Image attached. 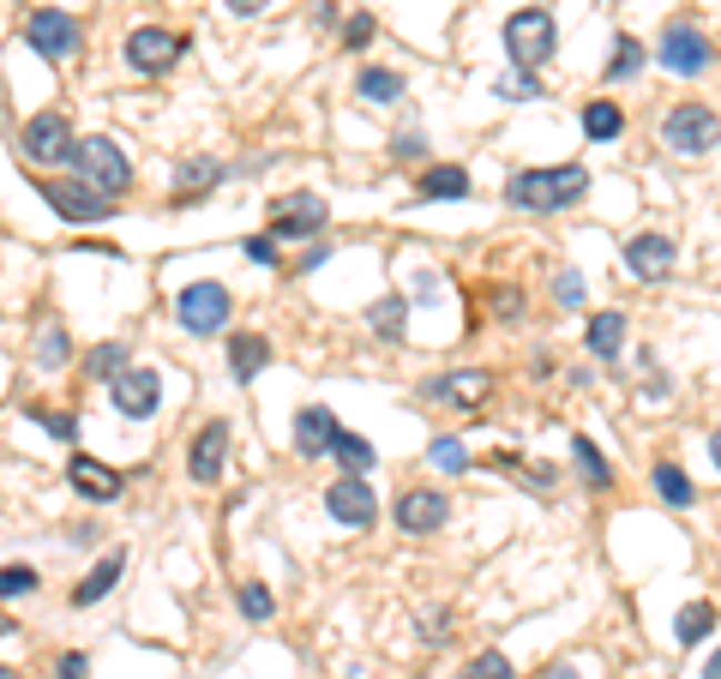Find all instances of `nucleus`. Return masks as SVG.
Masks as SVG:
<instances>
[{"label":"nucleus","mask_w":721,"mask_h":679,"mask_svg":"<svg viewBox=\"0 0 721 679\" xmlns=\"http://www.w3.org/2000/svg\"><path fill=\"white\" fill-rule=\"evenodd\" d=\"M590 199V169L583 162H553V169H518L505 181V204L518 211H571V204Z\"/></svg>","instance_id":"1"},{"label":"nucleus","mask_w":721,"mask_h":679,"mask_svg":"<svg viewBox=\"0 0 721 679\" xmlns=\"http://www.w3.org/2000/svg\"><path fill=\"white\" fill-rule=\"evenodd\" d=\"M67 162H72V181L97 187V193H109V199H121L127 187H132V157L114 139H102V132H91V139L72 144Z\"/></svg>","instance_id":"2"},{"label":"nucleus","mask_w":721,"mask_h":679,"mask_svg":"<svg viewBox=\"0 0 721 679\" xmlns=\"http://www.w3.org/2000/svg\"><path fill=\"white\" fill-rule=\"evenodd\" d=\"M505 54H511V67H518V72L548 67L553 54H559L553 12L548 7H518V12H511V19H505Z\"/></svg>","instance_id":"3"},{"label":"nucleus","mask_w":721,"mask_h":679,"mask_svg":"<svg viewBox=\"0 0 721 679\" xmlns=\"http://www.w3.org/2000/svg\"><path fill=\"white\" fill-rule=\"evenodd\" d=\"M661 144L673 157H710L721 144V114L710 102H673L668 121H661Z\"/></svg>","instance_id":"4"},{"label":"nucleus","mask_w":721,"mask_h":679,"mask_svg":"<svg viewBox=\"0 0 721 679\" xmlns=\"http://www.w3.org/2000/svg\"><path fill=\"white\" fill-rule=\"evenodd\" d=\"M174 319H181V331H193V337H217V331H229V319H234V294L229 283H187L181 294H174Z\"/></svg>","instance_id":"5"},{"label":"nucleus","mask_w":721,"mask_h":679,"mask_svg":"<svg viewBox=\"0 0 721 679\" xmlns=\"http://www.w3.org/2000/svg\"><path fill=\"white\" fill-rule=\"evenodd\" d=\"M710 61H715V42L691 19H673L668 31L655 37V67L673 72V79H698V72H710Z\"/></svg>","instance_id":"6"},{"label":"nucleus","mask_w":721,"mask_h":679,"mask_svg":"<svg viewBox=\"0 0 721 679\" xmlns=\"http://www.w3.org/2000/svg\"><path fill=\"white\" fill-rule=\"evenodd\" d=\"M72 121L61 109H37L31 121H24V132H19V157L24 162H37V169H54V162H67L72 157Z\"/></svg>","instance_id":"7"},{"label":"nucleus","mask_w":721,"mask_h":679,"mask_svg":"<svg viewBox=\"0 0 721 679\" xmlns=\"http://www.w3.org/2000/svg\"><path fill=\"white\" fill-rule=\"evenodd\" d=\"M24 42L42 54V61H72V54L84 49V31L72 24V12H61V7H37L31 19H24Z\"/></svg>","instance_id":"8"},{"label":"nucleus","mask_w":721,"mask_h":679,"mask_svg":"<svg viewBox=\"0 0 721 679\" xmlns=\"http://www.w3.org/2000/svg\"><path fill=\"white\" fill-rule=\"evenodd\" d=\"M37 199H49V211L67 223H109L114 217V199L84 181H37Z\"/></svg>","instance_id":"9"},{"label":"nucleus","mask_w":721,"mask_h":679,"mask_svg":"<svg viewBox=\"0 0 721 679\" xmlns=\"http://www.w3.org/2000/svg\"><path fill=\"white\" fill-rule=\"evenodd\" d=\"M331 204L319 193H283L271 204V223H264V234H277V241H313L319 229H326Z\"/></svg>","instance_id":"10"},{"label":"nucleus","mask_w":721,"mask_h":679,"mask_svg":"<svg viewBox=\"0 0 721 679\" xmlns=\"http://www.w3.org/2000/svg\"><path fill=\"white\" fill-rule=\"evenodd\" d=\"M109 403H114V416H127V421H151L157 409H163V373H157V367H127L109 386Z\"/></svg>","instance_id":"11"},{"label":"nucleus","mask_w":721,"mask_h":679,"mask_svg":"<svg viewBox=\"0 0 721 679\" xmlns=\"http://www.w3.org/2000/svg\"><path fill=\"white\" fill-rule=\"evenodd\" d=\"M391 518H397L403 536H439L445 518H451V499L439 493V487H403L397 506H391Z\"/></svg>","instance_id":"12"},{"label":"nucleus","mask_w":721,"mask_h":679,"mask_svg":"<svg viewBox=\"0 0 721 679\" xmlns=\"http://www.w3.org/2000/svg\"><path fill=\"white\" fill-rule=\"evenodd\" d=\"M326 511L343 529H361V536L379 523V499H373V487H367V476H337L326 487Z\"/></svg>","instance_id":"13"},{"label":"nucleus","mask_w":721,"mask_h":679,"mask_svg":"<svg viewBox=\"0 0 721 679\" xmlns=\"http://www.w3.org/2000/svg\"><path fill=\"white\" fill-rule=\"evenodd\" d=\"M229 439H234L229 421H204L199 433H193V446H187V476H193L199 487H217V481H223V469H229Z\"/></svg>","instance_id":"14"},{"label":"nucleus","mask_w":721,"mask_h":679,"mask_svg":"<svg viewBox=\"0 0 721 679\" xmlns=\"http://www.w3.org/2000/svg\"><path fill=\"white\" fill-rule=\"evenodd\" d=\"M67 481H72V493L91 499V506H109V499L127 493V476H121V469H109V463H102V457H91V451H72Z\"/></svg>","instance_id":"15"},{"label":"nucleus","mask_w":721,"mask_h":679,"mask_svg":"<svg viewBox=\"0 0 721 679\" xmlns=\"http://www.w3.org/2000/svg\"><path fill=\"white\" fill-rule=\"evenodd\" d=\"M127 67L132 72H144V79H157V72H169L174 67V54H181V37H169L163 24H139V31L127 37Z\"/></svg>","instance_id":"16"},{"label":"nucleus","mask_w":721,"mask_h":679,"mask_svg":"<svg viewBox=\"0 0 721 679\" xmlns=\"http://www.w3.org/2000/svg\"><path fill=\"white\" fill-rule=\"evenodd\" d=\"M488 391H493V373H488V367L439 373V379H427V386H421L427 403H451V409H475V403H488Z\"/></svg>","instance_id":"17"},{"label":"nucleus","mask_w":721,"mask_h":679,"mask_svg":"<svg viewBox=\"0 0 721 679\" xmlns=\"http://www.w3.org/2000/svg\"><path fill=\"white\" fill-rule=\"evenodd\" d=\"M673 241L668 234H655V229H643V234H631L625 241V271L638 277V283H661V277H673Z\"/></svg>","instance_id":"18"},{"label":"nucleus","mask_w":721,"mask_h":679,"mask_svg":"<svg viewBox=\"0 0 721 679\" xmlns=\"http://www.w3.org/2000/svg\"><path fill=\"white\" fill-rule=\"evenodd\" d=\"M337 433H343V427H337V416H331L326 403H307L301 416H296V451L301 457H331Z\"/></svg>","instance_id":"19"},{"label":"nucleus","mask_w":721,"mask_h":679,"mask_svg":"<svg viewBox=\"0 0 721 679\" xmlns=\"http://www.w3.org/2000/svg\"><path fill=\"white\" fill-rule=\"evenodd\" d=\"M121 571H127V548H114V553H102L91 571H84L79 583H72V608H97L102 596H109L114 583H121Z\"/></svg>","instance_id":"20"},{"label":"nucleus","mask_w":721,"mask_h":679,"mask_svg":"<svg viewBox=\"0 0 721 679\" xmlns=\"http://www.w3.org/2000/svg\"><path fill=\"white\" fill-rule=\"evenodd\" d=\"M415 199H427V204H451V199H469V169H463V162H433V169H421V181H415Z\"/></svg>","instance_id":"21"},{"label":"nucleus","mask_w":721,"mask_h":679,"mask_svg":"<svg viewBox=\"0 0 721 679\" xmlns=\"http://www.w3.org/2000/svg\"><path fill=\"white\" fill-rule=\"evenodd\" d=\"M264 361H271V343H264L259 331H234L229 337V373H234V386H253V379L264 373Z\"/></svg>","instance_id":"22"},{"label":"nucleus","mask_w":721,"mask_h":679,"mask_svg":"<svg viewBox=\"0 0 721 679\" xmlns=\"http://www.w3.org/2000/svg\"><path fill=\"white\" fill-rule=\"evenodd\" d=\"M583 349H590L595 361H620V349H625V313H620V307H601V313L590 319Z\"/></svg>","instance_id":"23"},{"label":"nucleus","mask_w":721,"mask_h":679,"mask_svg":"<svg viewBox=\"0 0 721 679\" xmlns=\"http://www.w3.org/2000/svg\"><path fill=\"white\" fill-rule=\"evenodd\" d=\"M650 487H655L661 506H673V511H685L691 499H698V487H691V476H685L680 463H673V457H661V463L650 469Z\"/></svg>","instance_id":"24"},{"label":"nucleus","mask_w":721,"mask_h":679,"mask_svg":"<svg viewBox=\"0 0 721 679\" xmlns=\"http://www.w3.org/2000/svg\"><path fill=\"white\" fill-rule=\"evenodd\" d=\"M211 181H223V162H217V157H187L181 169H174V187H181V199H174V204H199Z\"/></svg>","instance_id":"25"},{"label":"nucleus","mask_w":721,"mask_h":679,"mask_svg":"<svg viewBox=\"0 0 721 679\" xmlns=\"http://www.w3.org/2000/svg\"><path fill=\"white\" fill-rule=\"evenodd\" d=\"M710 631H715V608H710V601H691V608H680V619H673V643H680V649H698Z\"/></svg>","instance_id":"26"},{"label":"nucleus","mask_w":721,"mask_h":679,"mask_svg":"<svg viewBox=\"0 0 721 679\" xmlns=\"http://www.w3.org/2000/svg\"><path fill=\"white\" fill-rule=\"evenodd\" d=\"M356 97H361V102H403V72H391V67H361Z\"/></svg>","instance_id":"27"},{"label":"nucleus","mask_w":721,"mask_h":679,"mask_svg":"<svg viewBox=\"0 0 721 679\" xmlns=\"http://www.w3.org/2000/svg\"><path fill=\"white\" fill-rule=\"evenodd\" d=\"M331 457H337V463H343V476H367V469L379 463V451L367 446L361 433H349V427H343V433H337V446H331Z\"/></svg>","instance_id":"28"},{"label":"nucleus","mask_w":721,"mask_h":679,"mask_svg":"<svg viewBox=\"0 0 721 679\" xmlns=\"http://www.w3.org/2000/svg\"><path fill=\"white\" fill-rule=\"evenodd\" d=\"M583 132H590V139H620L625 132V109L620 102H583Z\"/></svg>","instance_id":"29"},{"label":"nucleus","mask_w":721,"mask_h":679,"mask_svg":"<svg viewBox=\"0 0 721 679\" xmlns=\"http://www.w3.org/2000/svg\"><path fill=\"white\" fill-rule=\"evenodd\" d=\"M643 61H650V54H643V42H638V37H620V42H613V61H608V72H601V79H608V84H625V79H638V72H643Z\"/></svg>","instance_id":"30"},{"label":"nucleus","mask_w":721,"mask_h":679,"mask_svg":"<svg viewBox=\"0 0 721 679\" xmlns=\"http://www.w3.org/2000/svg\"><path fill=\"white\" fill-rule=\"evenodd\" d=\"M571 451H578V476H583V487H613V463L595 451V439H571Z\"/></svg>","instance_id":"31"},{"label":"nucleus","mask_w":721,"mask_h":679,"mask_svg":"<svg viewBox=\"0 0 721 679\" xmlns=\"http://www.w3.org/2000/svg\"><path fill=\"white\" fill-rule=\"evenodd\" d=\"M127 367H132V349H127V343H97L91 361H84V373H91V379H109V386H114Z\"/></svg>","instance_id":"32"},{"label":"nucleus","mask_w":721,"mask_h":679,"mask_svg":"<svg viewBox=\"0 0 721 679\" xmlns=\"http://www.w3.org/2000/svg\"><path fill=\"white\" fill-rule=\"evenodd\" d=\"M427 457H433L439 476H463V469H469V446H463L458 433H439L433 446H427Z\"/></svg>","instance_id":"33"},{"label":"nucleus","mask_w":721,"mask_h":679,"mask_svg":"<svg viewBox=\"0 0 721 679\" xmlns=\"http://www.w3.org/2000/svg\"><path fill=\"white\" fill-rule=\"evenodd\" d=\"M458 679H518V668H511L505 649H481V656L469 661V668H463Z\"/></svg>","instance_id":"34"},{"label":"nucleus","mask_w":721,"mask_h":679,"mask_svg":"<svg viewBox=\"0 0 721 679\" xmlns=\"http://www.w3.org/2000/svg\"><path fill=\"white\" fill-rule=\"evenodd\" d=\"M67 356H72V343H67V331L61 324H42V337H37V367H67Z\"/></svg>","instance_id":"35"},{"label":"nucleus","mask_w":721,"mask_h":679,"mask_svg":"<svg viewBox=\"0 0 721 679\" xmlns=\"http://www.w3.org/2000/svg\"><path fill=\"white\" fill-rule=\"evenodd\" d=\"M37 566H0V601H24L37 596Z\"/></svg>","instance_id":"36"},{"label":"nucleus","mask_w":721,"mask_h":679,"mask_svg":"<svg viewBox=\"0 0 721 679\" xmlns=\"http://www.w3.org/2000/svg\"><path fill=\"white\" fill-rule=\"evenodd\" d=\"M403 313H409V294H385V301H379L367 319H373V331L385 337V343H397V324H403Z\"/></svg>","instance_id":"37"},{"label":"nucleus","mask_w":721,"mask_h":679,"mask_svg":"<svg viewBox=\"0 0 721 679\" xmlns=\"http://www.w3.org/2000/svg\"><path fill=\"white\" fill-rule=\"evenodd\" d=\"M493 91L505 97V102H541V79H535V72H511V79L499 72V79H493Z\"/></svg>","instance_id":"38"},{"label":"nucleus","mask_w":721,"mask_h":679,"mask_svg":"<svg viewBox=\"0 0 721 679\" xmlns=\"http://www.w3.org/2000/svg\"><path fill=\"white\" fill-rule=\"evenodd\" d=\"M241 613L253 619V626H264V619L277 613V596H271L264 583H241Z\"/></svg>","instance_id":"39"},{"label":"nucleus","mask_w":721,"mask_h":679,"mask_svg":"<svg viewBox=\"0 0 721 679\" xmlns=\"http://www.w3.org/2000/svg\"><path fill=\"white\" fill-rule=\"evenodd\" d=\"M24 416L42 421L54 439H61V446H72V439H79V416H67V409H24Z\"/></svg>","instance_id":"40"},{"label":"nucleus","mask_w":721,"mask_h":679,"mask_svg":"<svg viewBox=\"0 0 721 679\" xmlns=\"http://www.w3.org/2000/svg\"><path fill=\"white\" fill-rule=\"evenodd\" d=\"M553 301L559 307H583V271H571V264H565V271L553 277Z\"/></svg>","instance_id":"41"},{"label":"nucleus","mask_w":721,"mask_h":679,"mask_svg":"<svg viewBox=\"0 0 721 679\" xmlns=\"http://www.w3.org/2000/svg\"><path fill=\"white\" fill-rule=\"evenodd\" d=\"M373 31H379L373 12H356V19L343 24V49H367V42H373Z\"/></svg>","instance_id":"42"},{"label":"nucleus","mask_w":721,"mask_h":679,"mask_svg":"<svg viewBox=\"0 0 721 679\" xmlns=\"http://www.w3.org/2000/svg\"><path fill=\"white\" fill-rule=\"evenodd\" d=\"M241 253L253 259V264H277V259H283V253H277V234H247Z\"/></svg>","instance_id":"43"},{"label":"nucleus","mask_w":721,"mask_h":679,"mask_svg":"<svg viewBox=\"0 0 721 679\" xmlns=\"http://www.w3.org/2000/svg\"><path fill=\"white\" fill-rule=\"evenodd\" d=\"M421 151H427L421 132H397V139H391V157H397V162H415Z\"/></svg>","instance_id":"44"},{"label":"nucleus","mask_w":721,"mask_h":679,"mask_svg":"<svg viewBox=\"0 0 721 679\" xmlns=\"http://www.w3.org/2000/svg\"><path fill=\"white\" fill-rule=\"evenodd\" d=\"M54 673H61V679H84V673H91V656H61V661H54Z\"/></svg>","instance_id":"45"},{"label":"nucleus","mask_w":721,"mask_h":679,"mask_svg":"<svg viewBox=\"0 0 721 679\" xmlns=\"http://www.w3.org/2000/svg\"><path fill=\"white\" fill-rule=\"evenodd\" d=\"M415 301H439V271H415Z\"/></svg>","instance_id":"46"},{"label":"nucleus","mask_w":721,"mask_h":679,"mask_svg":"<svg viewBox=\"0 0 721 679\" xmlns=\"http://www.w3.org/2000/svg\"><path fill=\"white\" fill-rule=\"evenodd\" d=\"M493 313H499V319H523V301H518V289H505V294H499V301H493Z\"/></svg>","instance_id":"47"},{"label":"nucleus","mask_w":721,"mask_h":679,"mask_svg":"<svg viewBox=\"0 0 721 679\" xmlns=\"http://www.w3.org/2000/svg\"><path fill=\"white\" fill-rule=\"evenodd\" d=\"M223 7H229V12H241V19H253V12H264L271 0H223Z\"/></svg>","instance_id":"48"},{"label":"nucleus","mask_w":721,"mask_h":679,"mask_svg":"<svg viewBox=\"0 0 721 679\" xmlns=\"http://www.w3.org/2000/svg\"><path fill=\"white\" fill-rule=\"evenodd\" d=\"M331 259V247H307V253H301V271H313V264H326Z\"/></svg>","instance_id":"49"},{"label":"nucleus","mask_w":721,"mask_h":679,"mask_svg":"<svg viewBox=\"0 0 721 679\" xmlns=\"http://www.w3.org/2000/svg\"><path fill=\"white\" fill-rule=\"evenodd\" d=\"M541 679H583V673H578V668H571V661H553V668H548V673H541Z\"/></svg>","instance_id":"50"},{"label":"nucleus","mask_w":721,"mask_h":679,"mask_svg":"<svg viewBox=\"0 0 721 679\" xmlns=\"http://www.w3.org/2000/svg\"><path fill=\"white\" fill-rule=\"evenodd\" d=\"M703 679H721V649H715L710 661H703Z\"/></svg>","instance_id":"51"},{"label":"nucleus","mask_w":721,"mask_h":679,"mask_svg":"<svg viewBox=\"0 0 721 679\" xmlns=\"http://www.w3.org/2000/svg\"><path fill=\"white\" fill-rule=\"evenodd\" d=\"M710 463L721 469V427H715V433H710Z\"/></svg>","instance_id":"52"},{"label":"nucleus","mask_w":721,"mask_h":679,"mask_svg":"<svg viewBox=\"0 0 721 679\" xmlns=\"http://www.w3.org/2000/svg\"><path fill=\"white\" fill-rule=\"evenodd\" d=\"M0 679H12V673H7V668H0Z\"/></svg>","instance_id":"53"}]
</instances>
